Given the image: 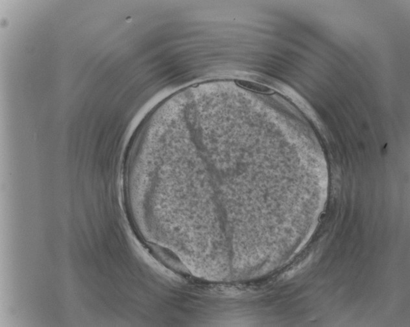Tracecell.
<instances>
[{
  "label": "cell",
  "mask_w": 410,
  "mask_h": 327,
  "mask_svg": "<svg viewBox=\"0 0 410 327\" xmlns=\"http://www.w3.org/2000/svg\"><path fill=\"white\" fill-rule=\"evenodd\" d=\"M236 84L243 88L248 90V91L255 92L263 94H272L274 93L273 90L270 88L266 85L260 84L253 81L246 80L236 81Z\"/></svg>",
  "instance_id": "cell-1"
}]
</instances>
